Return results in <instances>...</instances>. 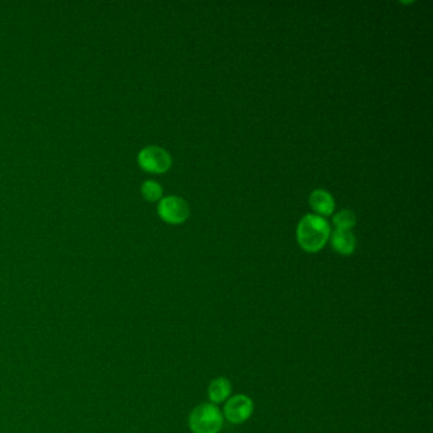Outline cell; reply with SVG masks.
I'll list each match as a JSON object with an SVG mask.
<instances>
[{
  "label": "cell",
  "mask_w": 433,
  "mask_h": 433,
  "mask_svg": "<svg viewBox=\"0 0 433 433\" xmlns=\"http://www.w3.org/2000/svg\"><path fill=\"white\" fill-rule=\"evenodd\" d=\"M296 234L300 247L306 252L315 253L324 248L328 241L330 226L325 219L309 214L299 223Z\"/></svg>",
  "instance_id": "1"
},
{
  "label": "cell",
  "mask_w": 433,
  "mask_h": 433,
  "mask_svg": "<svg viewBox=\"0 0 433 433\" xmlns=\"http://www.w3.org/2000/svg\"><path fill=\"white\" fill-rule=\"evenodd\" d=\"M188 425L193 433H219L224 425V417L216 405L203 403L191 412Z\"/></svg>",
  "instance_id": "2"
},
{
  "label": "cell",
  "mask_w": 433,
  "mask_h": 433,
  "mask_svg": "<svg viewBox=\"0 0 433 433\" xmlns=\"http://www.w3.org/2000/svg\"><path fill=\"white\" fill-rule=\"evenodd\" d=\"M140 167L150 173H164L172 165L169 152L159 146H148L139 154Z\"/></svg>",
  "instance_id": "3"
},
{
  "label": "cell",
  "mask_w": 433,
  "mask_h": 433,
  "mask_svg": "<svg viewBox=\"0 0 433 433\" xmlns=\"http://www.w3.org/2000/svg\"><path fill=\"white\" fill-rule=\"evenodd\" d=\"M159 216L169 224H182L190 216V206L183 199L169 196L161 201L158 206Z\"/></svg>",
  "instance_id": "4"
},
{
  "label": "cell",
  "mask_w": 433,
  "mask_h": 433,
  "mask_svg": "<svg viewBox=\"0 0 433 433\" xmlns=\"http://www.w3.org/2000/svg\"><path fill=\"white\" fill-rule=\"evenodd\" d=\"M253 410H254V404L249 396L244 394L234 395L230 399H228L225 404V418L233 425H241L245 421H248L250 416L253 414Z\"/></svg>",
  "instance_id": "5"
},
{
  "label": "cell",
  "mask_w": 433,
  "mask_h": 433,
  "mask_svg": "<svg viewBox=\"0 0 433 433\" xmlns=\"http://www.w3.org/2000/svg\"><path fill=\"white\" fill-rule=\"evenodd\" d=\"M332 247L342 256L352 254L356 249V236L350 230H334L330 238Z\"/></svg>",
  "instance_id": "6"
},
{
  "label": "cell",
  "mask_w": 433,
  "mask_h": 433,
  "mask_svg": "<svg viewBox=\"0 0 433 433\" xmlns=\"http://www.w3.org/2000/svg\"><path fill=\"white\" fill-rule=\"evenodd\" d=\"M309 201L314 211L323 216H328L334 211V199L325 190H315Z\"/></svg>",
  "instance_id": "7"
},
{
  "label": "cell",
  "mask_w": 433,
  "mask_h": 433,
  "mask_svg": "<svg viewBox=\"0 0 433 433\" xmlns=\"http://www.w3.org/2000/svg\"><path fill=\"white\" fill-rule=\"evenodd\" d=\"M232 394V384L226 377L214 379L209 386L210 401L215 404L228 401Z\"/></svg>",
  "instance_id": "8"
},
{
  "label": "cell",
  "mask_w": 433,
  "mask_h": 433,
  "mask_svg": "<svg viewBox=\"0 0 433 433\" xmlns=\"http://www.w3.org/2000/svg\"><path fill=\"white\" fill-rule=\"evenodd\" d=\"M333 224L337 230H350L356 225V216L352 211L343 210L333 217Z\"/></svg>",
  "instance_id": "9"
},
{
  "label": "cell",
  "mask_w": 433,
  "mask_h": 433,
  "mask_svg": "<svg viewBox=\"0 0 433 433\" xmlns=\"http://www.w3.org/2000/svg\"><path fill=\"white\" fill-rule=\"evenodd\" d=\"M141 193L148 201H158L163 194V188L159 183L154 181H146L144 185H141Z\"/></svg>",
  "instance_id": "10"
}]
</instances>
